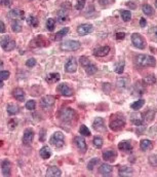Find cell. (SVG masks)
<instances>
[{"label":"cell","mask_w":157,"mask_h":177,"mask_svg":"<svg viewBox=\"0 0 157 177\" xmlns=\"http://www.w3.org/2000/svg\"><path fill=\"white\" fill-rule=\"evenodd\" d=\"M137 64L141 67H149V66H155L156 64V60L154 57L149 56V55H138L136 58Z\"/></svg>","instance_id":"obj_1"},{"label":"cell","mask_w":157,"mask_h":177,"mask_svg":"<svg viewBox=\"0 0 157 177\" xmlns=\"http://www.w3.org/2000/svg\"><path fill=\"white\" fill-rule=\"evenodd\" d=\"M124 126H125V119L121 114L120 115H116L115 114V115H113L111 118L109 127L112 131H119L123 129Z\"/></svg>","instance_id":"obj_2"},{"label":"cell","mask_w":157,"mask_h":177,"mask_svg":"<svg viewBox=\"0 0 157 177\" xmlns=\"http://www.w3.org/2000/svg\"><path fill=\"white\" fill-rule=\"evenodd\" d=\"M0 45L3 48L4 51H10L12 50H15V41L13 39H12L9 35H3L1 38H0Z\"/></svg>","instance_id":"obj_3"},{"label":"cell","mask_w":157,"mask_h":177,"mask_svg":"<svg viewBox=\"0 0 157 177\" xmlns=\"http://www.w3.org/2000/svg\"><path fill=\"white\" fill-rule=\"evenodd\" d=\"M50 144L56 148H62L65 144V136L62 132H55L50 138Z\"/></svg>","instance_id":"obj_4"},{"label":"cell","mask_w":157,"mask_h":177,"mask_svg":"<svg viewBox=\"0 0 157 177\" xmlns=\"http://www.w3.org/2000/svg\"><path fill=\"white\" fill-rule=\"evenodd\" d=\"M75 116H76V112L73 109H71V108H64L60 112V119H61V121L66 122H72Z\"/></svg>","instance_id":"obj_5"},{"label":"cell","mask_w":157,"mask_h":177,"mask_svg":"<svg viewBox=\"0 0 157 177\" xmlns=\"http://www.w3.org/2000/svg\"><path fill=\"white\" fill-rule=\"evenodd\" d=\"M131 42H132V44H134L135 47H136L137 48H140V50H143V48H146L145 38L139 33L131 34Z\"/></svg>","instance_id":"obj_6"},{"label":"cell","mask_w":157,"mask_h":177,"mask_svg":"<svg viewBox=\"0 0 157 177\" xmlns=\"http://www.w3.org/2000/svg\"><path fill=\"white\" fill-rule=\"evenodd\" d=\"M80 47V42L76 40H67L61 44V48L63 51H77Z\"/></svg>","instance_id":"obj_7"},{"label":"cell","mask_w":157,"mask_h":177,"mask_svg":"<svg viewBox=\"0 0 157 177\" xmlns=\"http://www.w3.org/2000/svg\"><path fill=\"white\" fill-rule=\"evenodd\" d=\"M56 91H58L61 95H63V96H66V97L72 96V94H73L72 89L70 88L68 84H66V83H61V84H59L58 88H56Z\"/></svg>","instance_id":"obj_8"},{"label":"cell","mask_w":157,"mask_h":177,"mask_svg":"<svg viewBox=\"0 0 157 177\" xmlns=\"http://www.w3.org/2000/svg\"><path fill=\"white\" fill-rule=\"evenodd\" d=\"M77 66L78 65H77L76 59L72 57V58H70L68 61H67L66 65H65V69H66V71L69 73H74V72H76Z\"/></svg>","instance_id":"obj_9"},{"label":"cell","mask_w":157,"mask_h":177,"mask_svg":"<svg viewBox=\"0 0 157 177\" xmlns=\"http://www.w3.org/2000/svg\"><path fill=\"white\" fill-rule=\"evenodd\" d=\"M55 102H56L55 97L48 95V96H45L42 98L41 101H40V105H41V107L43 108H50L51 106L55 104Z\"/></svg>","instance_id":"obj_10"},{"label":"cell","mask_w":157,"mask_h":177,"mask_svg":"<svg viewBox=\"0 0 157 177\" xmlns=\"http://www.w3.org/2000/svg\"><path fill=\"white\" fill-rule=\"evenodd\" d=\"M34 139V132L32 129H27L24 132V136H23V143L25 145H30L32 143V141Z\"/></svg>","instance_id":"obj_11"},{"label":"cell","mask_w":157,"mask_h":177,"mask_svg":"<svg viewBox=\"0 0 157 177\" xmlns=\"http://www.w3.org/2000/svg\"><path fill=\"white\" fill-rule=\"evenodd\" d=\"M112 172H113V169L111 165L103 164L101 165V167L99 168V173H100V175H102V176H105V177L112 176Z\"/></svg>","instance_id":"obj_12"},{"label":"cell","mask_w":157,"mask_h":177,"mask_svg":"<svg viewBox=\"0 0 157 177\" xmlns=\"http://www.w3.org/2000/svg\"><path fill=\"white\" fill-rule=\"evenodd\" d=\"M93 25L90 24H83V25H80L77 28V32L80 36H84V35H87L93 31Z\"/></svg>","instance_id":"obj_13"},{"label":"cell","mask_w":157,"mask_h":177,"mask_svg":"<svg viewBox=\"0 0 157 177\" xmlns=\"http://www.w3.org/2000/svg\"><path fill=\"white\" fill-rule=\"evenodd\" d=\"M74 142H75V144H76L77 148L79 149V150L82 152V154H84V152L86 151V149H87V145H86L85 140L83 139L82 137H79V136H77V137H75Z\"/></svg>","instance_id":"obj_14"},{"label":"cell","mask_w":157,"mask_h":177,"mask_svg":"<svg viewBox=\"0 0 157 177\" xmlns=\"http://www.w3.org/2000/svg\"><path fill=\"white\" fill-rule=\"evenodd\" d=\"M93 127H94V129L96 131H98V132H105V131H106L104 119H101V118H97L96 119H94Z\"/></svg>","instance_id":"obj_15"},{"label":"cell","mask_w":157,"mask_h":177,"mask_svg":"<svg viewBox=\"0 0 157 177\" xmlns=\"http://www.w3.org/2000/svg\"><path fill=\"white\" fill-rule=\"evenodd\" d=\"M1 170L3 176H10V173H12V164H10L9 160H4L1 163Z\"/></svg>","instance_id":"obj_16"},{"label":"cell","mask_w":157,"mask_h":177,"mask_svg":"<svg viewBox=\"0 0 157 177\" xmlns=\"http://www.w3.org/2000/svg\"><path fill=\"white\" fill-rule=\"evenodd\" d=\"M9 17L10 19H15V20H23V19H25V12H23V10L21 9H12L10 12H9Z\"/></svg>","instance_id":"obj_17"},{"label":"cell","mask_w":157,"mask_h":177,"mask_svg":"<svg viewBox=\"0 0 157 177\" xmlns=\"http://www.w3.org/2000/svg\"><path fill=\"white\" fill-rule=\"evenodd\" d=\"M132 173H134V169L131 167H129V166H122V167L119 169L118 176L128 177V176H131Z\"/></svg>","instance_id":"obj_18"},{"label":"cell","mask_w":157,"mask_h":177,"mask_svg":"<svg viewBox=\"0 0 157 177\" xmlns=\"http://www.w3.org/2000/svg\"><path fill=\"white\" fill-rule=\"evenodd\" d=\"M32 42L35 43L34 47H46L48 45V40L47 38H45L42 35H39L38 37H36L35 39L32 40Z\"/></svg>","instance_id":"obj_19"},{"label":"cell","mask_w":157,"mask_h":177,"mask_svg":"<svg viewBox=\"0 0 157 177\" xmlns=\"http://www.w3.org/2000/svg\"><path fill=\"white\" fill-rule=\"evenodd\" d=\"M47 177H60L62 175L61 170L58 167H55V166H51L47 169L46 174H45Z\"/></svg>","instance_id":"obj_20"},{"label":"cell","mask_w":157,"mask_h":177,"mask_svg":"<svg viewBox=\"0 0 157 177\" xmlns=\"http://www.w3.org/2000/svg\"><path fill=\"white\" fill-rule=\"evenodd\" d=\"M69 20L68 17V9H65V7H62V9L58 12V21L59 23H65L66 21Z\"/></svg>","instance_id":"obj_21"},{"label":"cell","mask_w":157,"mask_h":177,"mask_svg":"<svg viewBox=\"0 0 157 177\" xmlns=\"http://www.w3.org/2000/svg\"><path fill=\"white\" fill-rule=\"evenodd\" d=\"M109 53H110V48L107 47V45L101 47V48H97V50L94 51V55L97 56V57H105V56H107Z\"/></svg>","instance_id":"obj_22"},{"label":"cell","mask_w":157,"mask_h":177,"mask_svg":"<svg viewBox=\"0 0 157 177\" xmlns=\"http://www.w3.org/2000/svg\"><path fill=\"white\" fill-rule=\"evenodd\" d=\"M116 157H117V154L114 150H107L103 154V159L107 162H114L116 160Z\"/></svg>","instance_id":"obj_23"},{"label":"cell","mask_w":157,"mask_h":177,"mask_svg":"<svg viewBox=\"0 0 157 177\" xmlns=\"http://www.w3.org/2000/svg\"><path fill=\"white\" fill-rule=\"evenodd\" d=\"M12 95L18 101H24V100H25V92L20 88H17L13 90Z\"/></svg>","instance_id":"obj_24"},{"label":"cell","mask_w":157,"mask_h":177,"mask_svg":"<svg viewBox=\"0 0 157 177\" xmlns=\"http://www.w3.org/2000/svg\"><path fill=\"white\" fill-rule=\"evenodd\" d=\"M131 121L134 125H136V126L140 127L143 125V122H144V119H143V116L141 115V114H131Z\"/></svg>","instance_id":"obj_25"},{"label":"cell","mask_w":157,"mask_h":177,"mask_svg":"<svg viewBox=\"0 0 157 177\" xmlns=\"http://www.w3.org/2000/svg\"><path fill=\"white\" fill-rule=\"evenodd\" d=\"M39 154L42 159L47 160V159H49L50 156H51V150H50L49 147H47V146H43V147L40 149Z\"/></svg>","instance_id":"obj_26"},{"label":"cell","mask_w":157,"mask_h":177,"mask_svg":"<svg viewBox=\"0 0 157 177\" xmlns=\"http://www.w3.org/2000/svg\"><path fill=\"white\" fill-rule=\"evenodd\" d=\"M128 78H124V77H120L116 80V86H117L118 89H126L128 88Z\"/></svg>","instance_id":"obj_27"},{"label":"cell","mask_w":157,"mask_h":177,"mask_svg":"<svg viewBox=\"0 0 157 177\" xmlns=\"http://www.w3.org/2000/svg\"><path fill=\"white\" fill-rule=\"evenodd\" d=\"M61 78V75L59 73H49L47 76H46V80L48 81L49 83H58Z\"/></svg>","instance_id":"obj_28"},{"label":"cell","mask_w":157,"mask_h":177,"mask_svg":"<svg viewBox=\"0 0 157 177\" xmlns=\"http://www.w3.org/2000/svg\"><path fill=\"white\" fill-rule=\"evenodd\" d=\"M12 29L13 32L19 33L22 31V22L20 20H13L12 22Z\"/></svg>","instance_id":"obj_29"},{"label":"cell","mask_w":157,"mask_h":177,"mask_svg":"<svg viewBox=\"0 0 157 177\" xmlns=\"http://www.w3.org/2000/svg\"><path fill=\"white\" fill-rule=\"evenodd\" d=\"M19 112V106L13 104V103H10V104L7 105V113L9 115H15Z\"/></svg>","instance_id":"obj_30"},{"label":"cell","mask_w":157,"mask_h":177,"mask_svg":"<svg viewBox=\"0 0 157 177\" xmlns=\"http://www.w3.org/2000/svg\"><path fill=\"white\" fill-rule=\"evenodd\" d=\"M118 148L122 151H131V143L128 142V141H122L118 144Z\"/></svg>","instance_id":"obj_31"},{"label":"cell","mask_w":157,"mask_h":177,"mask_svg":"<svg viewBox=\"0 0 157 177\" xmlns=\"http://www.w3.org/2000/svg\"><path fill=\"white\" fill-rule=\"evenodd\" d=\"M69 28L68 27H65V28H63L62 30H60V31L58 32V33L56 34V37H55V39L56 40H61L62 38L66 36L67 34H68V32H69Z\"/></svg>","instance_id":"obj_32"},{"label":"cell","mask_w":157,"mask_h":177,"mask_svg":"<svg viewBox=\"0 0 157 177\" xmlns=\"http://www.w3.org/2000/svg\"><path fill=\"white\" fill-rule=\"evenodd\" d=\"M144 104H145V100L144 99H140V100H137L136 102L131 103V107L134 110H139V109H141V108L143 107V106H144Z\"/></svg>","instance_id":"obj_33"},{"label":"cell","mask_w":157,"mask_h":177,"mask_svg":"<svg viewBox=\"0 0 157 177\" xmlns=\"http://www.w3.org/2000/svg\"><path fill=\"white\" fill-rule=\"evenodd\" d=\"M151 146H152V142H151L150 140L148 139H144L141 141L140 143V147L142 150H148L149 148H151Z\"/></svg>","instance_id":"obj_34"},{"label":"cell","mask_w":157,"mask_h":177,"mask_svg":"<svg viewBox=\"0 0 157 177\" xmlns=\"http://www.w3.org/2000/svg\"><path fill=\"white\" fill-rule=\"evenodd\" d=\"M142 10H143V12H144L146 16H153L154 15L153 7L151 6V5H149V4H144V5H143Z\"/></svg>","instance_id":"obj_35"},{"label":"cell","mask_w":157,"mask_h":177,"mask_svg":"<svg viewBox=\"0 0 157 177\" xmlns=\"http://www.w3.org/2000/svg\"><path fill=\"white\" fill-rule=\"evenodd\" d=\"M154 114H155V112H153L152 110H147L146 112L143 113V115H142L143 119L147 122H151L154 119Z\"/></svg>","instance_id":"obj_36"},{"label":"cell","mask_w":157,"mask_h":177,"mask_svg":"<svg viewBox=\"0 0 157 177\" xmlns=\"http://www.w3.org/2000/svg\"><path fill=\"white\" fill-rule=\"evenodd\" d=\"M27 23L29 24V25H31L32 27H37L38 26V19L36 17H34V16H30L27 19Z\"/></svg>","instance_id":"obj_37"},{"label":"cell","mask_w":157,"mask_h":177,"mask_svg":"<svg viewBox=\"0 0 157 177\" xmlns=\"http://www.w3.org/2000/svg\"><path fill=\"white\" fill-rule=\"evenodd\" d=\"M55 27H56V20L53 18L48 19L47 22H46V28L49 30L50 32H53L55 30Z\"/></svg>","instance_id":"obj_38"},{"label":"cell","mask_w":157,"mask_h":177,"mask_svg":"<svg viewBox=\"0 0 157 177\" xmlns=\"http://www.w3.org/2000/svg\"><path fill=\"white\" fill-rule=\"evenodd\" d=\"M97 66L96 65H94V64H89L87 67H85V71H86V73L87 74H89V75H93V74H94V73L97 72Z\"/></svg>","instance_id":"obj_39"},{"label":"cell","mask_w":157,"mask_h":177,"mask_svg":"<svg viewBox=\"0 0 157 177\" xmlns=\"http://www.w3.org/2000/svg\"><path fill=\"white\" fill-rule=\"evenodd\" d=\"M121 18L124 22H128L131 19V13L129 10H122L121 12Z\"/></svg>","instance_id":"obj_40"},{"label":"cell","mask_w":157,"mask_h":177,"mask_svg":"<svg viewBox=\"0 0 157 177\" xmlns=\"http://www.w3.org/2000/svg\"><path fill=\"white\" fill-rule=\"evenodd\" d=\"M123 70H124V62L121 61L119 63L116 64L115 66V72L118 73V74H122L123 73Z\"/></svg>","instance_id":"obj_41"},{"label":"cell","mask_w":157,"mask_h":177,"mask_svg":"<svg viewBox=\"0 0 157 177\" xmlns=\"http://www.w3.org/2000/svg\"><path fill=\"white\" fill-rule=\"evenodd\" d=\"M79 132H80V134L83 135V136H90V132H89L88 128L84 126V125H82V126L80 127Z\"/></svg>","instance_id":"obj_42"},{"label":"cell","mask_w":157,"mask_h":177,"mask_svg":"<svg viewBox=\"0 0 157 177\" xmlns=\"http://www.w3.org/2000/svg\"><path fill=\"white\" fill-rule=\"evenodd\" d=\"M79 63H80L81 66L85 68V67H87L89 64H90V61H89L86 57H81L80 60H79Z\"/></svg>","instance_id":"obj_43"},{"label":"cell","mask_w":157,"mask_h":177,"mask_svg":"<svg viewBox=\"0 0 157 177\" xmlns=\"http://www.w3.org/2000/svg\"><path fill=\"white\" fill-rule=\"evenodd\" d=\"M99 163V159H97V158H94V159H91L90 161L88 162V164H87V169L88 170H93L94 167V165L96 164H98Z\"/></svg>","instance_id":"obj_44"},{"label":"cell","mask_w":157,"mask_h":177,"mask_svg":"<svg viewBox=\"0 0 157 177\" xmlns=\"http://www.w3.org/2000/svg\"><path fill=\"white\" fill-rule=\"evenodd\" d=\"M94 144L96 147L101 148L102 145H103V139L101 137H94Z\"/></svg>","instance_id":"obj_45"},{"label":"cell","mask_w":157,"mask_h":177,"mask_svg":"<svg viewBox=\"0 0 157 177\" xmlns=\"http://www.w3.org/2000/svg\"><path fill=\"white\" fill-rule=\"evenodd\" d=\"M35 107H36V102L33 101V100H30L26 103V108L28 110H34Z\"/></svg>","instance_id":"obj_46"},{"label":"cell","mask_w":157,"mask_h":177,"mask_svg":"<svg viewBox=\"0 0 157 177\" xmlns=\"http://www.w3.org/2000/svg\"><path fill=\"white\" fill-rule=\"evenodd\" d=\"M149 163L154 167H157V154H151L149 157Z\"/></svg>","instance_id":"obj_47"},{"label":"cell","mask_w":157,"mask_h":177,"mask_svg":"<svg viewBox=\"0 0 157 177\" xmlns=\"http://www.w3.org/2000/svg\"><path fill=\"white\" fill-rule=\"evenodd\" d=\"M144 81L146 83H148V84H152L155 83V77H154V75L153 74H150V75H148L147 77L145 78Z\"/></svg>","instance_id":"obj_48"},{"label":"cell","mask_w":157,"mask_h":177,"mask_svg":"<svg viewBox=\"0 0 157 177\" xmlns=\"http://www.w3.org/2000/svg\"><path fill=\"white\" fill-rule=\"evenodd\" d=\"M35 65H36V60L33 58H30L29 60H27L26 62V66L29 68H33Z\"/></svg>","instance_id":"obj_49"},{"label":"cell","mask_w":157,"mask_h":177,"mask_svg":"<svg viewBox=\"0 0 157 177\" xmlns=\"http://www.w3.org/2000/svg\"><path fill=\"white\" fill-rule=\"evenodd\" d=\"M85 5V0H77V3H76V9L77 10H81L83 9Z\"/></svg>","instance_id":"obj_50"},{"label":"cell","mask_w":157,"mask_h":177,"mask_svg":"<svg viewBox=\"0 0 157 177\" xmlns=\"http://www.w3.org/2000/svg\"><path fill=\"white\" fill-rule=\"evenodd\" d=\"M99 3L101 6H109L111 3H113V0H99Z\"/></svg>","instance_id":"obj_51"},{"label":"cell","mask_w":157,"mask_h":177,"mask_svg":"<svg viewBox=\"0 0 157 177\" xmlns=\"http://www.w3.org/2000/svg\"><path fill=\"white\" fill-rule=\"evenodd\" d=\"M9 77V71H0V80H5Z\"/></svg>","instance_id":"obj_52"},{"label":"cell","mask_w":157,"mask_h":177,"mask_svg":"<svg viewBox=\"0 0 157 177\" xmlns=\"http://www.w3.org/2000/svg\"><path fill=\"white\" fill-rule=\"evenodd\" d=\"M17 122H18V121L17 119H10L9 121V130H13L15 129V127H17Z\"/></svg>","instance_id":"obj_53"},{"label":"cell","mask_w":157,"mask_h":177,"mask_svg":"<svg viewBox=\"0 0 157 177\" xmlns=\"http://www.w3.org/2000/svg\"><path fill=\"white\" fill-rule=\"evenodd\" d=\"M12 3V0H0V5L2 6H10Z\"/></svg>","instance_id":"obj_54"},{"label":"cell","mask_w":157,"mask_h":177,"mask_svg":"<svg viewBox=\"0 0 157 177\" xmlns=\"http://www.w3.org/2000/svg\"><path fill=\"white\" fill-rule=\"evenodd\" d=\"M124 37H125V33H123V32H118V33H116V39L122 40L124 39Z\"/></svg>","instance_id":"obj_55"},{"label":"cell","mask_w":157,"mask_h":177,"mask_svg":"<svg viewBox=\"0 0 157 177\" xmlns=\"http://www.w3.org/2000/svg\"><path fill=\"white\" fill-rule=\"evenodd\" d=\"M6 31V27H5V24L3 22H0V33H5Z\"/></svg>","instance_id":"obj_56"},{"label":"cell","mask_w":157,"mask_h":177,"mask_svg":"<svg viewBox=\"0 0 157 177\" xmlns=\"http://www.w3.org/2000/svg\"><path fill=\"white\" fill-rule=\"evenodd\" d=\"M126 5H128V7H131V9H136V7H137V4H136V2H134V1H129L126 3Z\"/></svg>","instance_id":"obj_57"},{"label":"cell","mask_w":157,"mask_h":177,"mask_svg":"<svg viewBox=\"0 0 157 177\" xmlns=\"http://www.w3.org/2000/svg\"><path fill=\"white\" fill-rule=\"evenodd\" d=\"M146 24H147V21L145 20V18H142L140 20V25H141V27H142V28H144V27L146 26Z\"/></svg>","instance_id":"obj_58"},{"label":"cell","mask_w":157,"mask_h":177,"mask_svg":"<svg viewBox=\"0 0 157 177\" xmlns=\"http://www.w3.org/2000/svg\"><path fill=\"white\" fill-rule=\"evenodd\" d=\"M150 32H151V33H154L155 35H157V26L152 27V28L150 29Z\"/></svg>","instance_id":"obj_59"},{"label":"cell","mask_w":157,"mask_h":177,"mask_svg":"<svg viewBox=\"0 0 157 177\" xmlns=\"http://www.w3.org/2000/svg\"><path fill=\"white\" fill-rule=\"evenodd\" d=\"M2 87H3V83H2V80H0V89H1Z\"/></svg>","instance_id":"obj_60"},{"label":"cell","mask_w":157,"mask_h":177,"mask_svg":"<svg viewBox=\"0 0 157 177\" xmlns=\"http://www.w3.org/2000/svg\"><path fill=\"white\" fill-rule=\"evenodd\" d=\"M155 6L157 7V0H156V1H155Z\"/></svg>","instance_id":"obj_61"}]
</instances>
